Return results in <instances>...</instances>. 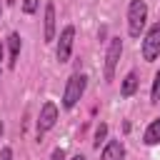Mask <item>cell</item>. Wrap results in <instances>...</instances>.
<instances>
[{
    "label": "cell",
    "instance_id": "6da1fadb",
    "mask_svg": "<svg viewBox=\"0 0 160 160\" xmlns=\"http://www.w3.org/2000/svg\"><path fill=\"white\" fill-rule=\"evenodd\" d=\"M85 88H88V75L85 72H72L68 78V82H65V90H62V108L72 110L78 105V100L82 98Z\"/></svg>",
    "mask_w": 160,
    "mask_h": 160
},
{
    "label": "cell",
    "instance_id": "7a4b0ae2",
    "mask_svg": "<svg viewBox=\"0 0 160 160\" xmlns=\"http://www.w3.org/2000/svg\"><path fill=\"white\" fill-rule=\"evenodd\" d=\"M148 25V2L145 0H130L128 5V32L130 38H140Z\"/></svg>",
    "mask_w": 160,
    "mask_h": 160
},
{
    "label": "cell",
    "instance_id": "3957f363",
    "mask_svg": "<svg viewBox=\"0 0 160 160\" xmlns=\"http://www.w3.org/2000/svg\"><path fill=\"white\" fill-rule=\"evenodd\" d=\"M140 52H142V60L145 62H155L160 58V22H152L142 38V45H140Z\"/></svg>",
    "mask_w": 160,
    "mask_h": 160
},
{
    "label": "cell",
    "instance_id": "277c9868",
    "mask_svg": "<svg viewBox=\"0 0 160 160\" xmlns=\"http://www.w3.org/2000/svg\"><path fill=\"white\" fill-rule=\"evenodd\" d=\"M58 118H60V110H58V105H55L52 100H45V102H42V108H40V115H38V122H35L38 140H40V138H42L48 130H52V128H55Z\"/></svg>",
    "mask_w": 160,
    "mask_h": 160
},
{
    "label": "cell",
    "instance_id": "5b68a950",
    "mask_svg": "<svg viewBox=\"0 0 160 160\" xmlns=\"http://www.w3.org/2000/svg\"><path fill=\"white\" fill-rule=\"evenodd\" d=\"M120 55H122V40L120 38H110L108 52H105V82L115 80V68L120 62Z\"/></svg>",
    "mask_w": 160,
    "mask_h": 160
},
{
    "label": "cell",
    "instance_id": "8992f818",
    "mask_svg": "<svg viewBox=\"0 0 160 160\" xmlns=\"http://www.w3.org/2000/svg\"><path fill=\"white\" fill-rule=\"evenodd\" d=\"M72 42H75V28H72V25H65V28L60 30L58 48H55L58 62H68V60H70V55H72Z\"/></svg>",
    "mask_w": 160,
    "mask_h": 160
},
{
    "label": "cell",
    "instance_id": "52a82bcc",
    "mask_svg": "<svg viewBox=\"0 0 160 160\" xmlns=\"http://www.w3.org/2000/svg\"><path fill=\"white\" fill-rule=\"evenodd\" d=\"M100 160H125V145L122 140H108L102 152H100Z\"/></svg>",
    "mask_w": 160,
    "mask_h": 160
},
{
    "label": "cell",
    "instance_id": "ba28073f",
    "mask_svg": "<svg viewBox=\"0 0 160 160\" xmlns=\"http://www.w3.org/2000/svg\"><path fill=\"white\" fill-rule=\"evenodd\" d=\"M55 20H58V18H55V5H52V2H45V20H42V22H45V30H42L45 42H52V40H55V32H58V30H55Z\"/></svg>",
    "mask_w": 160,
    "mask_h": 160
},
{
    "label": "cell",
    "instance_id": "9c48e42d",
    "mask_svg": "<svg viewBox=\"0 0 160 160\" xmlns=\"http://www.w3.org/2000/svg\"><path fill=\"white\" fill-rule=\"evenodd\" d=\"M20 35L18 32H10L8 35V50H10V60H8V68L12 70L15 65H18V58H20Z\"/></svg>",
    "mask_w": 160,
    "mask_h": 160
},
{
    "label": "cell",
    "instance_id": "30bf717a",
    "mask_svg": "<svg viewBox=\"0 0 160 160\" xmlns=\"http://www.w3.org/2000/svg\"><path fill=\"white\" fill-rule=\"evenodd\" d=\"M138 82H140V80H138V72L130 70V72L122 78V82H120V95H122V98H132L135 90H138Z\"/></svg>",
    "mask_w": 160,
    "mask_h": 160
},
{
    "label": "cell",
    "instance_id": "8fae6325",
    "mask_svg": "<svg viewBox=\"0 0 160 160\" xmlns=\"http://www.w3.org/2000/svg\"><path fill=\"white\" fill-rule=\"evenodd\" d=\"M142 142H145V145H158V142H160V115L145 128V132H142Z\"/></svg>",
    "mask_w": 160,
    "mask_h": 160
},
{
    "label": "cell",
    "instance_id": "7c38bea8",
    "mask_svg": "<svg viewBox=\"0 0 160 160\" xmlns=\"http://www.w3.org/2000/svg\"><path fill=\"white\" fill-rule=\"evenodd\" d=\"M102 142H108V122H100V125L95 128V140H92V145L100 148Z\"/></svg>",
    "mask_w": 160,
    "mask_h": 160
},
{
    "label": "cell",
    "instance_id": "4fadbf2b",
    "mask_svg": "<svg viewBox=\"0 0 160 160\" xmlns=\"http://www.w3.org/2000/svg\"><path fill=\"white\" fill-rule=\"evenodd\" d=\"M150 102H160V70L152 78V90H150Z\"/></svg>",
    "mask_w": 160,
    "mask_h": 160
},
{
    "label": "cell",
    "instance_id": "5bb4252c",
    "mask_svg": "<svg viewBox=\"0 0 160 160\" xmlns=\"http://www.w3.org/2000/svg\"><path fill=\"white\" fill-rule=\"evenodd\" d=\"M38 5H40V0H22V12H25V15L38 12Z\"/></svg>",
    "mask_w": 160,
    "mask_h": 160
},
{
    "label": "cell",
    "instance_id": "9a60e30c",
    "mask_svg": "<svg viewBox=\"0 0 160 160\" xmlns=\"http://www.w3.org/2000/svg\"><path fill=\"white\" fill-rule=\"evenodd\" d=\"M65 158H68V155H65L62 148H55V150L50 152V160H65Z\"/></svg>",
    "mask_w": 160,
    "mask_h": 160
},
{
    "label": "cell",
    "instance_id": "2e32d148",
    "mask_svg": "<svg viewBox=\"0 0 160 160\" xmlns=\"http://www.w3.org/2000/svg\"><path fill=\"white\" fill-rule=\"evenodd\" d=\"M0 160H12V148H8V145H5V148L0 150Z\"/></svg>",
    "mask_w": 160,
    "mask_h": 160
},
{
    "label": "cell",
    "instance_id": "e0dca14e",
    "mask_svg": "<svg viewBox=\"0 0 160 160\" xmlns=\"http://www.w3.org/2000/svg\"><path fill=\"white\" fill-rule=\"evenodd\" d=\"M70 160H85V155H80V152H78V155H72Z\"/></svg>",
    "mask_w": 160,
    "mask_h": 160
},
{
    "label": "cell",
    "instance_id": "ac0fdd59",
    "mask_svg": "<svg viewBox=\"0 0 160 160\" xmlns=\"http://www.w3.org/2000/svg\"><path fill=\"white\" fill-rule=\"evenodd\" d=\"M0 62H2V42H0Z\"/></svg>",
    "mask_w": 160,
    "mask_h": 160
},
{
    "label": "cell",
    "instance_id": "d6986e66",
    "mask_svg": "<svg viewBox=\"0 0 160 160\" xmlns=\"http://www.w3.org/2000/svg\"><path fill=\"white\" fill-rule=\"evenodd\" d=\"M0 138H2V122H0Z\"/></svg>",
    "mask_w": 160,
    "mask_h": 160
}]
</instances>
